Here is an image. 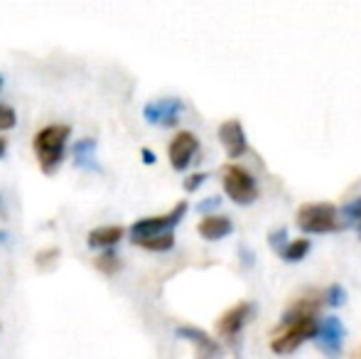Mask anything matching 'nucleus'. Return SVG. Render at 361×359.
Listing matches in <instances>:
<instances>
[{"instance_id": "obj_16", "label": "nucleus", "mask_w": 361, "mask_h": 359, "mask_svg": "<svg viewBox=\"0 0 361 359\" xmlns=\"http://www.w3.org/2000/svg\"><path fill=\"white\" fill-rule=\"evenodd\" d=\"M307 254H310V241H307V239H295V241H288L286 249L281 251L283 261H290V264H298V261H302Z\"/></svg>"}, {"instance_id": "obj_7", "label": "nucleus", "mask_w": 361, "mask_h": 359, "mask_svg": "<svg viewBox=\"0 0 361 359\" xmlns=\"http://www.w3.org/2000/svg\"><path fill=\"white\" fill-rule=\"evenodd\" d=\"M182 109H185L182 99H177V96H165V99L145 104L143 118L152 126H165V128H170V126H175L177 121H180Z\"/></svg>"}, {"instance_id": "obj_1", "label": "nucleus", "mask_w": 361, "mask_h": 359, "mask_svg": "<svg viewBox=\"0 0 361 359\" xmlns=\"http://www.w3.org/2000/svg\"><path fill=\"white\" fill-rule=\"evenodd\" d=\"M72 135V128L67 123H52L44 126L42 130H37L35 135V153H37L39 168L47 175H52L59 168L64 158V148H67V140Z\"/></svg>"}, {"instance_id": "obj_2", "label": "nucleus", "mask_w": 361, "mask_h": 359, "mask_svg": "<svg viewBox=\"0 0 361 359\" xmlns=\"http://www.w3.org/2000/svg\"><path fill=\"white\" fill-rule=\"evenodd\" d=\"M298 226L302 234H329L344 229L339 221V209L329 202H312L298 209Z\"/></svg>"}, {"instance_id": "obj_4", "label": "nucleus", "mask_w": 361, "mask_h": 359, "mask_svg": "<svg viewBox=\"0 0 361 359\" xmlns=\"http://www.w3.org/2000/svg\"><path fill=\"white\" fill-rule=\"evenodd\" d=\"M185 214H187V202H180V205H175V209H172L170 214L138 219L135 224H130V239H133V244H135V241L152 239V236L172 234V229L180 224Z\"/></svg>"}, {"instance_id": "obj_8", "label": "nucleus", "mask_w": 361, "mask_h": 359, "mask_svg": "<svg viewBox=\"0 0 361 359\" xmlns=\"http://www.w3.org/2000/svg\"><path fill=\"white\" fill-rule=\"evenodd\" d=\"M175 335L180 337V340H187V342H192V345H195V352H197L195 359H221L224 357L221 345H219L212 335H207L204 330H200V327L180 325L175 330Z\"/></svg>"}, {"instance_id": "obj_22", "label": "nucleus", "mask_w": 361, "mask_h": 359, "mask_svg": "<svg viewBox=\"0 0 361 359\" xmlns=\"http://www.w3.org/2000/svg\"><path fill=\"white\" fill-rule=\"evenodd\" d=\"M268 244L273 246V249L281 254L283 249H286V244H288V229H278V231H273L271 236H268Z\"/></svg>"}, {"instance_id": "obj_27", "label": "nucleus", "mask_w": 361, "mask_h": 359, "mask_svg": "<svg viewBox=\"0 0 361 359\" xmlns=\"http://www.w3.org/2000/svg\"><path fill=\"white\" fill-rule=\"evenodd\" d=\"M5 150H8V143H5V138H0V158L5 155Z\"/></svg>"}, {"instance_id": "obj_3", "label": "nucleus", "mask_w": 361, "mask_h": 359, "mask_svg": "<svg viewBox=\"0 0 361 359\" xmlns=\"http://www.w3.org/2000/svg\"><path fill=\"white\" fill-rule=\"evenodd\" d=\"M221 182H224V190H226L228 200L236 202V205L246 207L258 200L256 178H253L246 168H241V165H226L221 175Z\"/></svg>"}, {"instance_id": "obj_20", "label": "nucleus", "mask_w": 361, "mask_h": 359, "mask_svg": "<svg viewBox=\"0 0 361 359\" xmlns=\"http://www.w3.org/2000/svg\"><path fill=\"white\" fill-rule=\"evenodd\" d=\"M96 266H99L101 271L104 273H116L118 271V266H121V261H118V254H116V251H104V254L99 256V259H96Z\"/></svg>"}, {"instance_id": "obj_12", "label": "nucleus", "mask_w": 361, "mask_h": 359, "mask_svg": "<svg viewBox=\"0 0 361 359\" xmlns=\"http://www.w3.org/2000/svg\"><path fill=\"white\" fill-rule=\"evenodd\" d=\"M197 231H200L202 239L219 241V239H224V236L231 234V231H233V221L228 219V217H221V214H209V217H204V219L200 221Z\"/></svg>"}, {"instance_id": "obj_11", "label": "nucleus", "mask_w": 361, "mask_h": 359, "mask_svg": "<svg viewBox=\"0 0 361 359\" xmlns=\"http://www.w3.org/2000/svg\"><path fill=\"white\" fill-rule=\"evenodd\" d=\"M251 312H253V303H238V305L228 308V310L224 312V315L219 317V322H216L219 335H224V337H228V340H233V337H236L238 332L243 330V325L248 322Z\"/></svg>"}, {"instance_id": "obj_19", "label": "nucleus", "mask_w": 361, "mask_h": 359, "mask_svg": "<svg viewBox=\"0 0 361 359\" xmlns=\"http://www.w3.org/2000/svg\"><path fill=\"white\" fill-rule=\"evenodd\" d=\"M324 300H327L329 308H342L344 303H347V291H344L339 283H332V286L327 288V293H324Z\"/></svg>"}, {"instance_id": "obj_17", "label": "nucleus", "mask_w": 361, "mask_h": 359, "mask_svg": "<svg viewBox=\"0 0 361 359\" xmlns=\"http://www.w3.org/2000/svg\"><path fill=\"white\" fill-rule=\"evenodd\" d=\"M138 246H143L147 251H170L175 246V236L172 234H162V236H152V239L135 241Z\"/></svg>"}, {"instance_id": "obj_5", "label": "nucleus", "mask_w": 361, "mask_h": 359, "mask_svg": "<svg viewBox=\"0 0 361 359\" xmlns=\"http://www.w3.org/2000/svg\"><path fill=\"white\" fill-rule=\"evenodd\" d=\"M314 332H317V320H314V317L290 322L288 330H283L281 335L271 342V350L276 352V355H288V352L298 350L305 340H312Z\"/></svg>"}, {"instance_id": "obj_6", "label": "nucleus", "mask_w": 361, "mask_h": 359, "mask_svg": "<svg viewBox=\"0 0 361 359\" xmlns=\"http://www.w3.org/2000/svg\"><path fill=\"white\" fill-rule=\"evenodd\" d=\"M344 335H347V330H344L342 320L334 317V315H329L327 320H322V325H317V332H314L312 340L317 342V347L329 359H337L339 355H342Z\"/></svg>"}, {"instance_id": "obj_13", "label": "nucleus", "mask_w": 361, "mask_h": 359, "mask_svg": "<svg viewBox=\"0 0 361 359\" xmlns=\"http://www.w3.org/2000/svg\"><path fill=\"white\" fill-rule=\"evenodd\" d=\"M126 229L118 224H109V226H96L94 231L89 234V246L91 249H111L114 244H118L123 239Z\"/></svg>"}, {"instance_id": "obj_29", "label": "nucleus", "mask_w": 361, "mask_h": 359, "mask_svg": "<svg viewBox=\"0 0 361 359\" xmlns=\"http://www.w3.org/2000/svg\"><path fill=\"white\" fill-rule=\"evenodd\" d=\"M354 229H357V231H359V239H361V219L357 221V226H354Z\"/></svg>"}, {"instance_id": "obj_25", "label": "nucleus", "mask_w": 361, "mask_h": 359, "mask_svg": "<svg viewBox=\"0 0 361 359\" xmlns=\"http://www.w3.org/2000/svg\"><path fill=\"white\" fill-rule=\"evenodd\" d=\"M140 155H143V163H145V165H152V163H155V153H152V150L143 148V150H140Z\"/></svg>"}, {"instance_id": "obj_15", "label": "nucleus", "mask_w": 361, "mask_h": 359, "mask_svg": "<svg viewBox=\"0 0 361 359\" xmlns=\"http://www.w3.org/2000/svg\"><path fill=\"white\" fill-rule=\"evenodd\" d=\"M74 163L84 170H99L96 163V140L94 138H81L74 145Z\"/></svg>"}, {"instance_id": "obj_18", "label": "nucleus", "mask_w": 361, "mask_h": 359, "mask_svg": "<svg viewBox=\"0 0 361 359\" xmlns=\"http://www.w3.org/2000/svg\"><path fill=\"white\" fill-rule=\"evenodd\" d=\"M339 214L344 217L342 226H357V221L361 219V197L349 200L347 205L342 207V212H339Z\"/></svg>"}, {"instance_id": "obj_24", "label": "nucleus", "mask_w": 361, "mask_h": 359, "mask_svg": "<svg viewBox=\"0 0 361 359\" xmlns=\"http://www.w3.org/2000/svg\"><path fill=\"white\" fill-rule=\"evenodd\" d=\"M219 205H221V197H209V200H202L200 205H197V212H200V214L209 217Z\"/></svg>"}, {"instance_id": "obj_10", "label": "nucleus", "mask_w": 361, "mask_h": 359, "mask_svg": "<svg viewBox=\"0 0 361 359\" xmlns=\"http://www.w3.org/2000/svg\"><path fill=\"white\" fill-rule=\"evenodd\" d=\"M219 140H221L228 158H241V155L248 153L246 133H243L241 121H236V118L224 121V123L219 126Z\"/></svg>"}, {"instance_id": "obj_9", "label": "nucleus", "mask_w": 361, "mask_h": 359, "mask_svg": "<svg viewBox=\"0 0 361 359\" xmlns=\"http://www.w3.org/2000/svg\"><path fill=\"white\" fill-rule=\"evenodd\" d=\"M197 150H200V140H197L195 133L190 130H180V133L172 138L170 148H167V155H170V165L182 173V170L190 168V163L195 160Z\"/></svg>"}, {"instance_id": "obj_30", "label": "nucleus", "mask_w": 361, "mask_h": 359, "mask_svg": "<svg viewBox=\"0 0 361 359\" xmlns=\"http://www.w3.org/2000/svg\"><path fill=\"white\" fill-rule=\"evenodd\" d=\"M3 82H5V79H3V74H0V89H3Z\"/></svg>"}, {"instance_id": "obj_21", "label": "nucleus", "mask_w": 361, "mask_h": 359, "mask_svg": "<svg viewBox=\"0 0 361 359\" xmlns=\"http://www.w3.org/2000/svg\"><path fill=\"white\" fill-rule=\"evenodd\" d=\"M15 123H18V114H15V109L8 104H0V130L15 128Z\"/></svg>"}, {"instance_id": "obj_26", "label": "nucleus", "mask_w": 361, "mask_h": 359, "mask_svg": "<svg viewBox=\"0 0 361 359\" xmlns=\"http://www.w3.org/2000/svg\"><path fill=\"white\" fill-rule=\"evenodd\" d=\"M241 256H243V264L253 266V251H246V246H241Z\"/></svg>"}, {"instance_id": "obj_28", "label": "nucleus", "mask_w": 361, "mask_h": 359, "mask_svg": "<svg viewBox=\"0 0 361 359\" xmlns=\"http://www.w3.org/2000/svg\"><path fill=\"white\" fill-rule=\"evenodd\" d=\"M5 241H8V234H5V231H0V244H5Z\"/></svg>"}, {"instance_id": "obj_14", "label": "nucleus", "mask_w": 361, "mask_h": 359, "mask_svg": "<svg viewBox=\"0 0 361 359\" xmlns=\"http://www.w3.org/2000/svg\"><path fill=\"white\" fill-rule=\"evenodd\" d=\"M319 310V298H312V296H305L300 298L298 303L288 308L283 312V325H290V322H298V320H307V317H314V312Z\"/></svg>"}, {"instance_id": "obj_23", "label": "nucleus", "mask_w": 361, "mask_h": 359, "mask_svg": "<svg viewBox=\"0 0 361 359\" xmlns=\"http://www.w3.org/2000/svg\"><path fill=\"white\" fill-rule=\"evenodd\" d=\"M207 178H209V175H207V173H195V175H190V178L185 180V190H187V192L200 190V187L207 182Z\"/></svg>"}]
</instances>
